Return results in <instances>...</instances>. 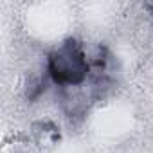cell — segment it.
I'll list each match as a JSON object with an SVG mask.
<instances>
[{"label": "cell", "mask_w": 153, "mask_h": 153, "mask_svg": "<svg viewBox=\"0 0 153 153\" xmlns=\"http://www.w3.org/2000/svg\"><path fill=\"white\" fill-rule=\"evenodd\" d=\"M87 54L76 40H67L47 58V72L52 83L59 87H78L88 76Z\"/></svg>", "instance_id": "obj_1"}]
</instances>
